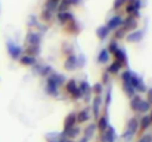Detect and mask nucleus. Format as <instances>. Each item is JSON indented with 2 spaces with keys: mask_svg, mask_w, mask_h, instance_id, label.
Returning <instances> with one entry per match:
<instances>
[{
  "mask_svg": "<svg viewBox=\"0 0 152 142\" xmlns=\"http://www.w3.org/2000/svg\"><path fill=\"white\" fill-rule=\"evenodd\" d=\"M65 93L68 95L71 99H74V101L83 98V95H81L80 89H78V83H75L74 80H68V82H65Z\"/></svg>",
  "mask_w": 152,
  "mask_h": 142,
  "instance_id": "1",
  "label": "nucleus"
},
{
  "mask_svg": "<svg viewBox=\"0 0 152 142\" xmlns=\"http://www.w3.org/2000/svg\"><path fill=\"white\" fill-rule=\"evenodd\" d=\"M140 7H142L140 0H127V3H126V13H127V16L139 18L140 16V13H139Z\"/></svg>",
  "mask_w": 152,
  "mask_h": 142,
  "instance_id": "2",
  "label": "nucleus"
},
{
  "mask_svg": "<svg viewBox=\"0 0 152 142\" xmlns=\"http://www.w3.org/2000/svg\"><path fill=\"white\" fill-rule=\"evenodd\" d=\"M123 18L120 16V15H114L112 18H109L108 19V22H106V27H108V30L109 31H117L118 28H121L123 27Z\"/></svg>",
  "mask_w": 152,
  "mask_h": 142,
  "instance_id": "3",
  "label": "nucleus"
},
{
  "mask_svg": "<svg viewBox=\"0 0 152 142\" xmlns=\"http://www.w3.org/2000/svg\"><path fill=\"white\" fill-rule=\"evenodd\" d=\"M123 30L129 34L134 30H137V18H133V16H127L124 21H123Z\"/></svg>",
  "mask_w": 152,
  "mask_h": 142,
  "instance_id": "4",
  "label": "nucleus"
},
{
  "mask_svg": "<svg viewBox=\"0 0 152 142\" xmlns=\"http://www.w3.org/2000/svg\"><path fill=\"white\" fill-rule=\"evenodd\" d=\"M56 19H58V22H59L61 25H65V24H68L69 21H72V19H75V18H74L72 12L66 10V12H56Z\"/></svg>",
  "mask_w": 152,
  "mask_h": 142,
  "instance_id": "5",
  "label": "nucleus"
},
{
  "mask_svg": "<svg viewBox=\"0 0 152 142\" xmlns=\"http://www.w3.org/2000/svg\"><path fill=\"white\" fill-rule=\"evenodd\" d=\"M77 67H78V59H77V56H75V55H68V56L65 58L64 68L68 70V71H72V70H75Z\"/></svg>",
  "mask_w": 152,
  "mask_h": 142,
  "instance_id": "6",
  "label": "nucleus"
},
{
  "mask_svg": "<svg viewBox=\"0 0 152 142\" xmlns=\"http://www.w3.org/2000/svg\"><path fill=\"white\" fill-rule=\"evenodd\" d=\"M27 46H40L42 43V36L37 33H28L27 39H25Z\"/></svg>",
  "mask_w": 152,
  "mask_h": 142,
  "instance_id": "7",
  "label": "nucleus"
},
{
  "mask_svg": "<svg viewBox=\"0 0 152 142\" xmlns=\"http://www.w3.org/2000/svg\"><path fill=\"white\" fill-rule=\"evenodd\" d=\"M75 124H77V117H75V114H74V113L68 114V116L65 117V121H64V133L68 132L69 129H72Z\"/></svg>",
  "mask_w": 152,
  "mask_h": 142,
  "instance_id": "8",
  "label": "nucleus"
},
{
  "mask_svg": "<svg viewBox=\"0 0 152 142\" xmlns=\"http://www.w3.org/2000/svg\"><path fill=\"white\" fill-rule=\"evenodd\" d=\"M75 117H77V123H87L89 120H90V111L87 110V108H83V110H80L77 114H75Z\"/></svg>",
  "mask_w": 152,
  "mask_h": 142,
  "instance_id": "9",
  "label": "nucleus"
},
{
  "mask_svg": "<svg viewBox=\"0 0 152 142\" xmlns=\"http://www.w3.org/2000/svg\"><path fill=\"white\" fill-rule=\"evenodd\" d=\"M101 142H115V132L112 127H108L101 133Z\"/></svg>",
  "mask_w": 152,
  "mask_h": 142,
  "instance_id": "10",
  "label": "nucleus"
},
{
  "mask_svg": "<svg viewBox=\"0 0 152 142\" xmlns=\"http://www.w3.org/2000/svg\"><path fill=\"white\" fill-rule=\"evenodd\" d=\"M112 56H114V61L120 62L123 67H126V65H127V55H126V52H124L123 49H118Z\"/></svg>",
  "mask_w": 152,
  "mask_h": 142,
  "instance_id": "11",
  "label": "nucleus"
},
{
  "mask_svg": "<svg viewBox=\"0 0 152 142\" xmlns=\"http://www.w3.org/2000/svg\"><path fill=\"white\" fill-rule=\"evenodd\" d=\"M64 30H65L66 33H69V34H77V33L80 31V27H78L77 21H75V19H72V21H69L68 24H65V25H64Z\"/></svg>",
  "mask_w": 152,
  "mask_h": 142,
  "instance_id": "12",
  "label": "nucleus"
},
{
  "mask_svg": "<svg viewBox=\"0 0 152 142\" xmlns=\"http://www.w3.org/2000/svg\"><path fill=\"white\" fill-rule=\"evenodd\" d=\"M151 124H152V120L149 116H143L142 118H139V130H140V133L146 132V129H148Z\"/></svg>",
  "mask_w": 152,
  "mask_h": 142,
  "instance_id": "13",
  "label": "nucleus"
},
{
  "mask_svg": "<svg viewBox=\"0 0 152 142\" xmlns=\"http://www.w3.org/2000/svg\"><path fill=\"white\" fill-rule=\"evenodd\" d=\"M142 31H137V30H134V31H132V33H129L127 36H126V40L129 42V43H137L139 40H142Z\"/></svg>",
  "mask_w": 152,
  "mask_h": 142,
  "instance_id": "14",
  "label": "nucleus"
},
{
  "mask_svg": "<svg viewBox=\"0 0 152 142\" xmlns=\"http://www.w3.org/2000/svg\"><path fill=\"white\" fill-rule=\"evenodd\" d=\"M19 62L24 65V67H33L36 64V56H31V55H24L19 58Z\"/></svg>",
  "mask_w": 152,
  "mask_h": 142,
  "instance_id": "15",
  "label": "nucleus"
},
{
  "mask_svg": "<svg viewBox=\"0 0 152 142\" xmlns=\"http://www.w3.org/2000/svg\"><path fill=\"white\" fill-rule=\"evenodd\" d=\"M139 130V118L133 117L129 123H127V132L129 133H136Z\"/></svg>",
  "mask_w": 152,
  "mask_h": 142,
  "instance_id": "16",
  "label": "nucleus"
},
{
  "mask_svg": "<svg viewBox=\"0 0 152 142\" xmlns=\"http://www.w3.org/2000/svg\"><path fill=\"white\" fill-rule=\"evenodd\" d=\"M96 127H98V130H99L101 133L102 132H105V130L109 127V124H108V117H106V116H101V117H99Z\"/></svg>",
  "mask_w": 152,
  "mask_h": 142,
  "instance_id": "17",
  "label": "nucleus"
},
{
  "mask_svg": "<svg viewBox=\"0 0 152 142\" xmlns=\"http://www.w3.org/2000/svg\"><path fill=\"white\" fill-rule=\"evenodd\" d=\"M53 16H55V13H53V12H50L49 9H46V7H43V9H42L40 19H42L43 22H50L52 19H53Z\"/></svg>",
  "mask_w": 152,
  "mask_h": 142,
  "instance_id": "18",
  "label": "nucleus"
},
{
  "mask_svg": "<svg viewBox=\"0 0 152 142\" xmlns=\"http://www.w3.org/2000/svg\"><path fill=\"white\" fill-rule=\"evenodd\" d=\"M123 68V65L120 64V62H117V61H112V64L108 67V70H106V73L109 74V76H112V74H117V73H120V70Z\"/></svg>",
  "mask_w": 152,
  "mask_h": 142,
  "instance_id": "19",
  "label": "nucleus"
},
{
  "mask_svg": "<svg viewBox=\"0 0 152 142\" xmlns=\"http://www.w3.org/2000/svg\"><path fill=\"white\" fill-rule=\"evenodd\" d=\"M140 102H142V98H140L139 95L132 96V101H130V107H132V110L137 113V111H139V105H140Z\"/></svg>",
  "mask_w": 152,
  "mask_h": 142,
  "instance_id": "20",
  "label": "nucleus"
},
{
  "mask_svg": "<svg viewBox=\"0 0 152 142\" xmlns=\"http://www.w3.org/2000/svg\"><path fill=\"white\" fill-rule=\"evenodd\" d=\"M109 33H111V31L108 30V27H106V25H102V27H99V28L96 30V36H98L101 40L102 39H106Z\"/></svg>",
  "mask_w": 152,
  "mask_h": 142,
  "instance_id": "21",
  "label": "nucleus"
},
{
  "mask_svg": "<svg viewBox=\"0 0 152 142\" xmlns=\"http://www.w3.org/2000/svg\"><path fill=\"white\" fill-rule=\"evenodd\" d=\"M7 50L10 52V55H12L13 58H21V52H22V47H19V46H13V45H10V46L7 47Z\"/></svg>",
  "mask_w": 152,
  "mask_h": 142,
  "instance_id": "22",
  "label": "nucleus"
},
{
  "mask_svg": "<svg viewBox=\"0 0 152 142\" xmlns=\"http://www.w3.org/2000/svg\"><path fill=\"white\" fill-rule=\"evenodd\" d=\"M149 110H151V104H149L146 99H142V102H140V105H139V111H137V113H143V114H146Z\"/></svg>",
  "mask_w": 152,
  "mask_h": 142,
  "instance_id": "23",
  "label": "nucleus"
},
{
  "mask_svg": "<svg viewBox=\"0 0 152 142\" xmlns=\"http://www.w3.org/2000/svg\"><path fill=\"white\" fill-rule=\"evenodd\" d=\"M65 135H66L68 138H71V139H72V138H75V136L81 135V129H78V127H75V126H74L72 129H69L68 132H65Z\"/></svg>",
  "mask_w": 152,
  "mask_h": 142,
  "instance_id": "24",
  "label": "nucleus"
},
{
  "mask_svg": "<svg viewBox=\"0 0 152 142\" xmlns=\"http://www.w3.org/2000/svg\"><path fill=\"white\" fill-rule=\"evenodd\" d=\"M118 49H120V47H118V42H117V40H112V42L108 45V49H106V50L109 52V55H114Z\"/></svg>",
  "mask_w": 152,
  "mask_h": 142,
  "instance_id": "25",
  "label": "nucleus"
},
{
  "mask_svg": "<svg viewBox=\"0 0 152 142\" xmlns=\"http://www.w3.org/2000/svg\"><path fill=\"white\" fill-rule=\"evenodd\" d=\"M108 58H109V52L105 49V50H101L98 61H99V62H106V61H108Z\"/></svg>",
  "mask_w": 152,
  "mask_h": 142,
  "instance_id": "26",
  "label": "nucleus"
},
{
  "mask_svg": "<svg viewBox=\"0 0 152 142\" xmlns=\"http://www.w3.org/2000/svg\"><path fill=\"white\" fill-rule=\"evenodd\" d=\"M102 90H103V86H102V83L92 86V92L96 95V96H101V95H102Z\"/></svg>",
  "mask_w": 152,
  "mask_h": 142,
  "instance_id": "27",
  "label": "nucleus"
},
{
  "mask_svg": "<svg viewBox=\"0 0 152 142\" xmlns=\"http://www.w3.org/2000/svg\"><path fill=\"white\" fill-rule=\"evenodd\" d=\"M126 3H127V0H114V9L118 10V9H121L123 6H126Z\"/></svg>",
  "mask_w": 152,
  "mask_h": 142,
  "instance_id": "28",
  "label": "nucleus"
},
{
  "mask_svg": "<svg viewBox=\"0 0 152 142\" xmlns=\"http://www.w3.org/2000/svg\"><path fill=\"white\" fill-rule=\"evenodd\" d=\"M149 104H151V107H152V89L151 90H148V99H146Z\"/></svg>",
  "mask_w": 152,
  "mask_h": 142,
  "instance_id": "29",
  "label": "nucleus"
},
{
  "mask_svg": "<svg viewBox=\"0 0 152 142\" xmlns=\"http://www.w3.org/2000/svg\"><path fill=\"white\" fill-rule=\"evenodd\" d=\"M50 1H55V3H59L61 0H50Z\"/></svg>",
  "mask_w": 152,
  "mask_h": 142,
  "instance_id": "30",
  "label": "nucleus"
}]
</instances>
